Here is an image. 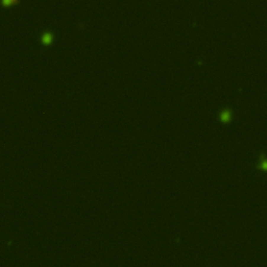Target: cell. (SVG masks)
Listing matches in <instances>:
<instances>
[{"instance_id": "cell-1", "label": "cell", "mask_w": 267, "mask_h": 267, "mask_svg": "<svg viewBox=\"0 0 267 267\" xmlns=\"http://www.w3.org/2000/svg\"><path fill=\"white\" fill-rule=\"evenodd\" d=\"M21 0H0V5L3 9H9L11 7H15V5L20 4Z\"/></svg>"}, {"instance_id": "cell-2", "label": "cell", "mask_w": 267, "mask_h": 267, "mask_svg": "<svg viewBox=\"0 0 267 267\" xmlns=\"http://www.w3.org/2000/svg\"><path fill=\"white\" fill-rule=\"evenodd\" d=\"M52 40H53V35H52V33H45L44 35H43V37H42V42L44 43V44H46V45L50 44V43L52 42Z\"/></svg>"}, {"instance_id": "cell-3", "label": "cell", "mask_w": 267, "mask_h": 267, "mask_svg": "<svg viewBox=\"0 0 267 267\" xmlns=\"http://www.w3.org/2000/svg\"><path fill=\"white\" fill-rule=\"evenodd\" d=\"M230 117H231V115H230V113L227 112H223V114L222 115H221V119L223 120V121H227V120L230 119Z\"/></svg>"}]
</instances>
